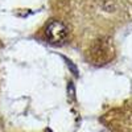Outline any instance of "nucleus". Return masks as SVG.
<instances>
[{"instance_id":"1","label":"nucleus","mask_w":132,"mask_h":132,"mask_svg":"<svg viewBox=\"0 0 132 132\" xmlns=\"http://www.w3.org/2000/svg\"><path fill=\"white\" fill-rule=\"evenodd\" d=\"M90 61L95 65H104L114 58V46L110 40L101 38L94 42L89 52Z\"/></svg>"},{"instance_id":"2","label":"nucleus","mask_w":132,"mask_h":132,"mask_svg":"<svg viewBox=\"0 0 132 132\" xmlns=\"http://www.w3.org/2000/svg\"><path fill=\"white\" fill-rule=\"evenodd\" d=\"M45 35H46V38L49 40L50 44L61 45V44H63L66 40H68L69 29L62 21L52 20L50 23L48 24L46 29H45Z\"/></svg>"}]
</instances>
